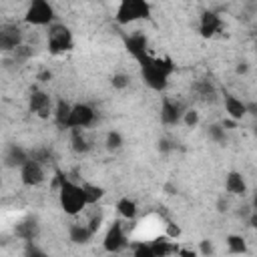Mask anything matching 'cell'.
<instances>
[{
  "label": "cell",
  "instance_id": "cell-1",
  "mask_svg": "<svg viewBox=\"0 0 257 257\" xmlns=\"http://www.w3.org/2000/svg\"><path fill=\"white\" fill-rule=\"evenodd\" d=\"M54 187L58 189V201H60V207H62V211H64L66 215H78V213L86 207L82 185L72 183V181L66 179V175H62L60 171H56Z\"/></svg>",
  "mask_w": 257,
  "mask_h": 257
},
{
  "label": "cell",
  "instance_id": "cell-2",
  "mask_svg": "<svg viewBox=\"0 0 257 257\" xmlns=\"http://www.w3.org/2000/svg\"><path fill=\"white\" fill-rule=\"evenodd\" d=\"M143 78L153 90H165L169 84V74L173 72V62L169 58H151L147 56L143 62Z\"/></svg>",
  "mask_w": 257,
  "mask_h": 257
},
{
  "label": "cell",
  "instance_id": "cell-3",
  "mask_svg": "<svg viewBox=\"0 0 257 257\" xmlns=\"http://www.w3.org/2000/svg\"><path fill=\"white\" fill-rule=\"evenodd\" d=\"M149 14H151V4L149 2H145V0H124V2L118 4L114 20L118 24H131L135 20L147 18Z\"/></svg>",
  "mask_w": 257,
  "mask_h": 257
},
{
  "label": "cell",
  "instance_id": "cell-4",
  "mask_svg": "<svg viewBox=\"0 0 257 257\" xmlns=\"http://www.w3.org/2000/svg\"><path fill=\"white\" fill-rule=\"evenodd\" d=\"M72 48V32L64 24H50L48 26V50L52 54H64Z\"/></svg>",
  "mask_w": 257,
  "mask_h": 257
},
{
  "label": "cell",
  "instance_id": "cell-5",
  "mask_svg": "<svg viewBox=\"0 0 257 257\" xmlns=\"http://www.w3.org/2000/svg\"><path fill=\"white\" fill-rule=\"evenodd\" d=\"M24 20L32 26H50L54 24V8L46 0H34L26 10Z\"/></svg>",
  "mask_w": 257,
  "mask_h": 257
},
{
  "label": "cell",
  "instance_id": "cell-6",
  "mask_svg": "<svg viewBox=\"0 0 257 257\" xmlns=\"http://www.w3.org/2000/svg\"><path fill=\"white\" fill-rule=\"evenodd\" d=\"M92 120H94V108L84 104V102H78V104H72L64 128H70V131L72 128H84V126H90Z\"/></svg>",
  "mask_w": 257,
  "mask_h": 257
},
{
  "label": "cell",
  "instance_id": "cell-7",
  "mask_svg": "<svg viewBox=\"0 0 257 257\" xmlns=\"http://www.w3.org/2000/svg\"><path fill=\"white\" fill-rule=\"evenodd\" d=\"M102 247L108 253H118L120 249L126 247V235H124V229H122V225L118 221H114L108 227V231L104 235V241H102Z\"/></svg>",
  "mask_w": 257,
  "mask_h": 257
},
{
  "label": "cell",
  "instance_id": "cell-8",
  "mask_svg": "<svg viewBox=\"0 0 257 257\" xmlns=\"http://www.w3.org/2000/svg\"><path fill=\"white\" fill-rule=\"evenodd\" d=\"M20 179L26 187H36L40 183H44L46 175H44V167L32 159H28L22 167H20Z\"/></svg>",
  "mask_w": 257,
  "mask_h": 257
},
{
  "label": "cell",
  "instance_id": "cell-9",
  "mask_svg": "<svg viewBox=\"0 0 257 257\" xmlns=\"http://www.w3.org/2000/svg\"><path fill=\"white\" fill-rule=\"evenodd\" d=\"M22 44V30L16 24H6L0 28V50L14 52Z\"/></svg>",
  "mask_w": 257,
  "mask_h": 257
},
{
  "label": "cell",
  "instance_id": "cell-10",
  "mask_svg": "<svg viewBox=\"0 0 257 257\" xmlns=\"http://www.w3.org/2000/svg\"><path fill=\"white\" fill-rule=\"evenodd\" d=\"M183 112H185V106L181 102H177L173 98H165L163 106H161V122L167 126H173V124L181 122Z\"/></svg>",
  "mask_w": 257,
  "mask_h": 257
},
{
  "label": "cell",
  "instance_id": "cell-11",
  "mask_svg": "<svg viewBox=\"0 0 257 257\" xmlns=\"http://www.w3.org/2000/svg\"><path fill=\"white\" fill-rule=\"evenodd\" d=\"M30 110L36 112L40 118H48L52 114V100L42 90H32L30 94Z\"/></svg>",
  "mask_w": 257,
  "mask_h": 257
},
{
  "label": "cell",
  "instance_id": "cell-12",
  "mask_svg": "<svg viewBox=\"0 0 257 257\" xmlns=\"http://www.w3.org/2000/svg\"><path fill=\"white\" fill-rule=\"evenodd\" d=\"M221 28H223V20H221L219 14H215V12H203L201 24H199L201 36L211 38V36H215L217 32H221Z\"/></svg>",
  "mask_w": 257,
  "mask_h": 257
},
{
  "label": "cell",
  "instance_id": "cell-13",
  "mask_svg": "<svg viewBox=\"0 0 257 257\" xmlns=\"http://www.w3.org/2000/svg\"><path fill=\"white\" fill-rule=\"evenodd\" d=\"M225 110H227L229 118L237 122V120L245 118V114H247V102H243L241 98H237L233 94H225Z\"/></svg>",
  "mask_w": 257,
  "mask_h": 257
},
{
  "label": "cell",
  "instance_id": "cell-14",
  "mask_svg": "<svg viewBox=\"0 0 257 257\" xmlns=\"http://www.w3.org/2000/svg\"><path fill=\"white\" fill-rule=\"evenodd\" d=\"M225 191L231 193V195H241L243 197L247 193V183H245L243 175L237 173V171H231L225 179Z\"/></svg>",
  "mask_w": 257,
  "mask_h": 257
},
{
  "label": "cell",
  "instance_id": "cell-15",
  "mask_svg": "<svg viewBox=\"0 0 257 257\" xmlns=\"http://www.w3.org/2000/svg\"><path fill=\"white\" fill-rule=\"evenodd\" d=\"M149 245H151L155 257H169L171 253H175V251L179 249V245H175V243H173L171 239H167V237H157V239H153V243H149Z\"/></svg>",
  "mask_w": 257,
  "mask_h": 257
},
{
  "label": "cell",
  "instance_id": "cell-16",
  "mask_svg": "<svg viewBox=\"0 0 257 257\" xmlns=\"http://www.w3.org/2000/svg\"><path fill=\"white\" fill-rule=\"evenodd\" d=\"M14 233H16L20 239H24V241H32V239H36V235H38V223H36L34 219H24L22 223H18V225L14 227Z\"/></svg>",
  "mask_w": 257,
  "mask_h": 257
},
{
  "label": "cell",
  "instance_id": "cell-17",
  "mask_svg": "<svg viewBox=\"0 0 257 257\" xmlns=\"http://www.w3.org/2000/svg\"><path fill=\"white\" fill-rule=\"evenodd\" d=\"M68 237H70L72 243H76V245H84V243L90 241L92 233H90V229H88L86 225L74 223V225H70V229H68Z\"/></svg>",
  "mask_w": 257,
  "mask_h": 257
},
{
  "label": "cell",
  "instance_id": "cell-18",
  "mask_svg": "<svg viewBox=\"0 0 257 257\" xmlns=\"http://www.w3.org/2000/svg\"><path fill=\"white\" fill-rule=\"evenodd\" d=\"M28 159H30L28 153H26L24 149L16 147V145H12V147L8 149V153H6V157H4V161H6L8 167H22Z\"/></svg>",
  "mask_w": 257,
  "mask_h": 257
},
{
  "label": "cell",
  "instance_id": "cell-19",
  "mask_svg": "<svg viewBox=\"0 0 257 257\" xmlns=\"http://www.w3.org/2000/svg\"><path fill=\"white\" fill-rule=\"evenodd\" d=\"M126 46H128L131 54H133L137 60H141V62L149 56V54H147V50H145L147 40H145L143 36H133V38H128V40H126Z\"/></svg>",
  "mask_w": 257,
  "mask_h": 257
},
{
  "label": "cell",
  "instance_id": "cell-20",
  "mask_svg": "<svg viewBox=\"0 0 257 257\" xmlns=\"http://www.w3.org/2000/svg\"><path fill=\"white\" fill-rule=\"evenodd\" d=\"M116 211H118V215L124 217V219H135L137 213H139V207H137V203H135L133 199L122 197V199H118V203H116Z\"/></svg>",
  "mask_w": 257,
  "mask_h": 257
},
{
  "label": "cell",
  "instance_id": "cell-21",
  "mask_svg": "<svg viewBox=\"0 0 257 257\" xmlns=\"http://www.w3.org/2000/svg\"><path fill=\"white\" fill-rule=\"evenodd\" d=\"M70 133H72V135H70L72 151H74V153H86V151L90 149V143L86 141V137L82 135V131H80V128H72Z\"/></svg>",
  "mask_w": 257,
  "mask_h": 257
},
{
  "label": "cell",
  "instance_id": "cell-22",
  "mask_svg": "<svg viewBox=\"0 0 257 257\" xmlns=\"http://www.w3.org/2000/svg\"><path fill=\"white\" fill-rule=\"evenodd\" d=\"M82 191H84V201H86V205H94V203H98V201L104 197V189L98 187V185L86 183V185H82Z\"/></svg>",
  "mask_w": 257,
  "mask_h": 257
},
{
  "label": "cell",
  "instance_id": "cell-23",
  "mask_svg": "<svg viewBox=\"0 0 257 257\" xmlns=\"http://www.w3.org/2000/svg\"><path fill=\"white\" fill-rule=\"evenodd\" d=\"M70 108H72V104H68L66 100H58V102H56V106L52 108V114H54V118H56V122H58L60 126H66V120H68Z\"/></svg>",
  "mask_w": 257,
  "mask_h": 257
},
{
  "label": "cell",
  "instance_id": "cell-24",
  "mask_svg": "<svg viewBox=\"0 0 257 257\" xmlns=\"http://www.w3.org/2000/svg\"><path fill=\"white\" fill-rule=\"evenodd\" d=\"M227 247H229V253H233V255L247 253V243L241 235H229L227 237Z\"/></svg>",
  "mask_w": 257,
  "mask_h": 257
},
{
  "label": "cell",
  "instance_id": "cell-25",
  "mask_svg": "<svg viewBox=\"0 0 257 257\" xmlns=\"http://www.w3.org/2000/svg\"><path fill=\"white\" fill-rule=\"evenodd\" d=\"M193 90H195L201 98H209V96L215 94V88H213V84H211L209 80H199V82H195V84H193Z\"/></svg>",
  "mask_w": 257,
  "mask_h": 257
},
{
  "label": "cell",
  "instance_id": "cell-26",
  "mask_svg": "<svg viewBox=\"0 0 257 257\" xmlns=\"http://www.w3.org/2000/svg\"><path fill=\"white\" fill-rule=\"evenodd\" d=\"M104 145H106L108 151H118V149L122 147V135H120L118 131H110V133L106 135Z\"/></svg>",
  "mask_w": 257,
  "mask_h": 257
},
{
  "label": "cell",
  "instance_id": "cell-27",
  "mask_svg": "<svg viewBox=\"0 0 257 257\" xmlns=\"http://www.w3.org/2000/svg\"><path fill=\"white\" fill-rule=\"evenodd\" d=\"M128 82H131V78H128V74H124V72H116V74H112V76H110V86H112V88H116V90L126 88V86H128Z\"/></svg>",
  "mask_w": 257,
  "mask_h": 257
},
{
  "label": "cell",
  "instance_id": "cell-28",
  "mask_svg": "<svg viewBox=\"0 0 257 257\" xmlns=\"http://www.w3.org/2000/svg\"><path fill=\"white\" fill-rule=\"evenodd\" d=\"M181 120L185 122V126L195 128V126L199 124V112H197L195 108H185V112H183V118H181Z\"/></svg>",
  "mask_w": 257,
  "mask_h": 257
},
{
  "label": "cell",
  "instance_id": "cell-29",
  "mask_svg": "<svg viewBox=\"0 0 257 257\" xmlns=\"http://www.w3.org/2000/svg\"><path fill=\"white\" fill-rule=\"evenodd\" d=\"M207 133H209V139L211 141H215V143H225V128L221 126V124H211L209 128H207Z\"/></svg>",
  "mask_w": 257,
  "mask_h": 257
},
{
  "label": "cell",
  "instance_id": "cell-30",
  "mask_svg": "<svg viewBox=\"0 0 257 257\" xmlns=\"http://www.w3.org/2000/svg\"><path fill=\"white\" fill-rule=\"evenodd\" d=\"M133 249H135L133 257H155V253H153L149 243H135Z\"/></svg>",
  "mask_w": 257,
  "mask_h": 257
},
{
  "label": "cell",
  "instance_id": "cell-31",
  "mask_svg": "<svg viewBox=\"0 0 257 257\" xmlns=\"http://www.w3.org/2000/svg\"><path fill=\"white\" fill-rule=\"evenodd\" d=\"M165 237L171 239V241L179 239L181 237V227L177 223H173V221H167V225H165Z\"/></svg>",
  "mask_w": 257,
  "mask_h": 257
},
{
  "label": "cell",
  "instance_id": "cell-32",
  "mask_svg": "<svg viewBox=\"0 0 257 257\" xmlns=\"http://www.w3.org/2000/svg\"><path fill=\"white\" fill-rule=\"evenodd\" d=\"M28 157H30L32 161L40 163V165H44V163H48V161H50V153H48L46 149H38V151H32Z\"/></svg>",
  "mask_w": 257,
  "mask_h": 257
},
{
  "label": "cell",
  "instance_id": "cell-33",
  "mask_svg": "<svg viewBox=\"0 0 257 257\" xmlns=\"http://www.w3.org/2000/svg\"><path fill=\"white\" fill-rule=\"evenodd\" d=\"M12 54H14V58H16V60H26V58H30V56H32V48H30V46H26V44H20Z\"/></svg>",
  "mask_w": 257,
  "mask_h": 257
},
{
  "label": "cell",
  "instance_id": "cell-34",
  "mask_svg": "<svg viewBox=\"0 0 257 257\" xmlns=\"http://www.w3.org/2000/svg\"><path fill=\"white\" fill-rule=\"evenodd\" d=\"M199 253H201L203 257H211V255H213V243H211L209 239H203V241L199 243Z\"/></svg>",
  "mask_w": 257,
  "mask_h": 257
},
{
  "label": "cell",
  "instance_id": "cell-35",
  "mask_svg": "<svg viewBox=\"0 0 257 257\" xmlns=\"http://www.w3.org/2000/svg\"><path fill=\"white\" fill-rule=\"evenodd\" d=\"M100 223H102V215H96V217H92V219H90V223H88L86 227H88V229H90V233L94 235V233L98 231V227H100Z\"/></svg>",
  "mask_w": 257,
  "mask_h": 257
},
{
  "label": "cell",
  "instance_id": "cell-36",
  "mask_svg": "<svg viewBox=\"0 0 257 257\" xmlns=\"http://www.w3.org/2000/svg\"><path fill=\"white\" fill-rule=\"evenodd\" d=\"M175 253H177V257H197V251L195 249H187V247H179Z\"/></svg>",
  "mask_w": 257,
  "mask_h": 257
},
{
  "label": "cell",
  "instance_id": "cell-37",
  "mask_svg": "<svg viewBox=\"0 0 257 257\" xmlns=\"http://www.w3.org/2000/svg\"><path fill=\"white\" fill-rule=\"evenodd\" d=\"M159 151H161V153H171V151H173L171 141H169V139H161V141H159Z\"/></svg>",
  "mask_w": 257,
  "mask_h": 257
},
{
  "label": "cell",
  "instance_id": "cell-38",
  "mask_svg": "<svg viewBox=\"0 0 257 257\" xmlns=\"http://www.w3.org/2000/svg\"><path fill=\"white\" fill-rule=\"evenodd\" d=\"M50 78H52V72H50V70H42V72L38 74V80H40V82H48Z\"/></svg>",
  "mask_w": 257,
  "mask_h": 257
},
{
  "label": "cell",
  "instance_id": "cell-39",
  "mask_svg": "<svg viewBox=\"0 0 257 257\" xmlns=\"http://www.w3.org/2000/svg\"><path fill=\"white\" fill-rule=\"evenodd\" d=\"M235 70H237V74H245V72L249 70V64H247V62H239Z\"/></svg>",
  "mask_w": 257,
  "mask_h": 257
},
{
  "label": "cell",
  "instance_id": "cell-40",
  "mask_svg": "<svg viewBox=\"0 0 257 257\" xmlns=\"http://www.w3.org/2000/svg\"><path fill=\"white\" fill-rule=\"evenodd\" d=\"M217 211H219V213H225V211H227V201H225V199H219V201H217Z\"/></svg>",
  "mask_w": 257,
  "mask_h": 257
},
{
  "label": "cell",
  "instance_id": "cell-41",
  "mask_svg": "<svg viewBox=\"0 0 257 257\" xmlns=\"http://www.w3.org/2000/svg\"><path fill=\"white\" fill-rule=\"evenodd\" d=\"M235 124H237L235 120H231V118H227V120H223V124H221V126H223V128H235Z\"/></svg>",
  "mask_w": 257,
  "mask_h": 257
},
{
  "label": "cell",
  "instance_id": "cell-42",
  "mask_svg": "<svg viewBox=\"0 0 257 257\" xmlns=\"http://www.w3.org/2000/svg\"><path fill=\"white\" fill-rule=\"evenodd\" d=\"M0 185H2V179H0Z\"/></svg>",
  "mask_w": 257,
  "mask_h": 257
}]
</instances>
